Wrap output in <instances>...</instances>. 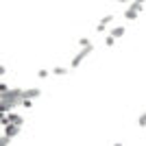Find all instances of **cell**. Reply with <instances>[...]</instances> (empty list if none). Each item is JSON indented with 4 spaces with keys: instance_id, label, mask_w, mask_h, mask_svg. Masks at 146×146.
<instances>
[{
    "instance_id": "obj_1",
    "label": "cell",
    "mask_w": 146,
    "mask_h": 146,
    "mask_svg": "<svg viewBox=\"0 0 146 146\" xmlns=\"http://www.w3.org/2000/svg\"><path fill=\"white\" fill-rule=\"evenodd\" d=\"M22 100H24V90H9L7 94H2L0 109H2V113H7V111L15 109L18 105H22Z\"/></svg>"
},
{
    "instance_id": "obj_2",
    "label": "cell",
    "mask_w": 146,
    "mask_h": 146,
    "mask_svg": "<svg viewBox=\"0 0 146 146\" xmlns=\"http://www.w3.org/2000/svg\"><path fill=\"white\" fill-rule=\"evenodd\" d=\"M92 52H94V46H85V48H81L79 52L74 55V59L70 61V68H79V63H81L83 59H85V57H90Z\"/></svg>"
},
{
    "instance_id": "obj_3",
    "label": "cell",
    "mask_w": 146,
    "mask_h": 146,
    "mask_svg": "<svg viewBox=\"0 0 146 146\" xmlns=\"http://www.w3.org/2000/svg\"><path fill=\"white\" fill-rule=\"evenodd\" d=\"M142 9H144V5H142V2H135V0H133V2H131V7L124 11V18H127V20H135V18H137V13H140Z\"/></svg>"
},
{
    "instance_id": "obj_4",
    "label": "cell",
    "mask_w": 146,
    "mask_h": 146,
    "mask_svg": "<svg viewBox=\"0 0 146 146\" xmlns=\"http://www.w3.org/2000/svg\"><path fill=\"white\" fill-rule=\"evenodd\" d=\"M20 127H22V124H13V122H9V124H5V127H2V135L15 137V135L20 133Z\"/></svg>"
},
{
    "instance_id": "obj_5",
    "label": "cell",
    "mask_w": 146,
    "mask_h": 146,
    "mask_svg": "<svg viewBox=\"0 0 146 146\" xmlns=\"http://www.w3.org/2000/svg\"><path fill=\"white\" fill-rule=\"evenodd\" d=\"M111 22H113V15H105V18L98 22L96 31H105V29H107V24H111Z\"/></svg>"
},
{
    "instance_id": "obj_6",
    "label": "cell",
    "mask_w": 146,
    "mask_h": 146,
    "mask_svg": "<svg viewBox=\"0 0 146 146\" xmlns=\"http://www.w3.org/2000/svg\"><path fill=\"white\" fill-rule=\"evenodd\" d=\"M37 96H42V92L37 90V87H29V90H24V98H37Z\"/></svg>"
},
{
    "instance_id": "obj_7",
    "label": "cell",
    "mask_w": 146,
    "mask_h": 146,
    "mask_svg": "<svg viewBox=\"0 0 146 146\" xmlns=\"http://www.w3.org/2000/svg\"><path fill=\"white\" fill-rule=\"evenodd\" d=\"M124 31H127L124 26H116V29H111V33H109V35H113L116 39H120V37L124 35Z\"/></svg>"
},
{
    "instance_id": "obj_8",
    "label": "cell",
    "mask_w": 146,
    "mask_h": 146,
    "mask_svg": "<svg viewBox=\"0 0 146 146\" xmlns=\"http://www.w3.org/2000/svg\"><path fill=\"white\" fill-rule=\"evenodd\" d=\"M9 122H13V124H22V122H24V118L18 116V113H9Z\"/></svg>"
},
{
    "instance_id": "obj_9",
    "label": "cell",
    "mask_w": 146,
    "mask_h": 146,
    "mask_svg": "<svg viewBox=\"0 0 146 146\" xmlns=\"http://www.w3.org/2000/svg\"><path fill=\"white\" fill-rule=\"evenodd\" d=\"M66 72H68V70H66V68H61V66H57L55 70H52V74H57V76H63Z\"/></svg>"
},
{
    "instance_id": "obj_10",
    "label": "cell",
    "mask_w": 146,
    "mask_h": 146,
    "mask_svg": "<svg viewBox=\"0 0 146 146\" xmlns=\"http://www.w3.org/2000/svg\"><path fill=\"white\" fill-rule=\"evenodd\" d=\"M79 46H81V48H85V46H92V42L87 39V37H81V39H79Z\"/></svg>"
},
{
    "instance_id": "obj_11",
    "label": "cell",
    "mask_w": 146,
    "mask_h": 146,
    "mask_svg": "<svg viewBox=\"0 0 146 146\" xmlns=\"http://www.w3.org/2000/svg\"><path fill=\"white\" fill-rule=\"evenodd\" d=\"M137 124H140V127H146V111L142 113L140 118H137Z\"/></svg>"
},
{
    "instance_id": "obj_12",
    "label": "cell",
    "mask_w": 146,
    "mask_h": 146,
    "mask_svg": "<svg viewBox=\"0 0 146 146\" xmlns=\"http://www.w3.org/2000/svg\"><path fill=\"white\" fill-rule=\"evenodd\" d=\"M105 44H107V46H113V44H116V37H113V35H107Z\"/></svg>"
},
{
    "instance_id": "obj_13",
    "label": "cell",
    "mask_w": 146,
    "mask_h": 146,
    "mask_svg": "<svg viewBox=\"0 0 146 146\" xmlns=\"http://www.w3.org/2000/svg\"><path fill=\"white\" fill-rule=\"evenodd\" d=\"M9 142H11V137H9V135H2V140H0V146H9Z\"/></svg>"
},
{
    "instance_id": "obj_14",
    "label": "cell",
    "mask_w": 146,
    "mask_h": 146,
    "mask_svg": "<svg viewBox=\"0 0 146 146\" xmlns=\"http://www.w3.org/2000/svg\"><path fill=\"white\" fill-rule=\"evenodd\" d=\"M7 92H9V85H7V83H0V94H7Z\"/></svg>"
},
{
    "instance_id": "obj_15",
    "label": "cell",
    "mask_w": 146,
    "mask_h": 146,
    "mask_svg": "<svg viewBox=\"0 0 146 146\" xmlns=\"http://www.w3.org/2000/svg\"><path fill=\"white\" fill-rule=\"evenodd\" d=\"M31 105H33V100H31V98H24V100H22V107H26V109H29Z\"/></svg>"
},
{
    "instance_id": "obj_16",
    "label": "cell",
    "mask_w": 146,
    "mask_h": 146,
    "mask_svg": "<svg viewBox=\"0 0 146 146\" xmlns=\"http://www.w3.org/2000/svg\"><path fill=\"white\" fill-rule=\"evenodd\" d=\"M37 76H39V79H46V76H48V70H39V72H37Z\"/></svg>"
},
{
    "instance_id": "obj_17",
    "label": "cell",
    "mask_w": 146,
    "mask_h": 146,
    "mask_svg": "<svg viewBox=\"0 0 146 146\" xmlns=\"http://www.w3.org/2000/svg\"><path fill=\"white\" fill-rule=\"evenodd\" d=\"M135 2H142V5H144V2H146V0H135Z\"/></svg>"
},
{
    "instance_id": "obj_18",
    "label": "cell",
    "mask_w": 146,
    "mask_h": 146,
    "mask_svg": "<svg viewBox=\"0 0 146 146\" xmlns=\"http://www.w3.org/2000/svg\"><path fill=\"white\" fill-rule=\"evenodd\" d=\"M118 2H127V0H118Z\"/></svg>"
},
{
    "instance_id": "obj_19",
    "label": "cell",
    "mask_w": 146,
    "mask_h": 146,
    "mask_svg": "<svg viewBox=\"0 0 146 146\" xmlns=\"http://www.w3.org/2000/svg\"><path fill=\"white\" fill-rule=\"evenodd\" d=\"M113 146H122V144H113Z\"/></svg>"
}]
</instances>
